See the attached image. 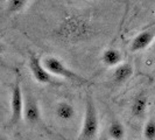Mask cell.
<instances>
[{
    "label": "cell",
    "instance_id": "1",
    "mask_svg": "<svg viewBox=\"0 0 155 140\" xmlns=\"http://www.w3.org/2000/svg\"><path fill=\"white\" fill-rule=\"evenodd\" d=\"M56 34L62 41L68 43H77L85 41L91 36L92 25L84 16L69 15L58 25Z\"/></svg>",
    "mask_w": 155,
    "mask_h": 140
},
{
    "label": "cell",
    "instance_id": "2",
    "mask_svg": "<svg viewBox=\"0 0 155 140\" xmlns=\"http://www.w3.org/2000/svg\"><path fill=\"white\" fill-rule=\"evenodd\" d=\"M99 132V117L92 96L86 93L85 110L77 140H93Z\"/></svg>",
    "mask_w": 155,
    "mask_h": 140
},
{
    "label": "cell",
    "instance_id": "3",
    "mask_svg": "<svg viewBox=\"0 0 155 140\" xmlns=\"http://www.w3.org/2000/svg\"><path fill=\"white\" fill-rule=\"evenodd\" d=\"M43 64L47 68V70L51 75H54L55 77L65 78L70 82H74V83H77V84H86L87 83L86 78L81 76L75 70L70 69L65 63H63L56 56H47V57H45Z\"/></svg>",
    "mask_w": 155,
    "mask_h": 140
},
{
    "label": "cell",
    "instance_id": "4",
    "mask_svg": "<svg viewBox=\"0 0 155 140\" xmlns=\"http://www.w3.org/2000/svg\"><path fill=\"white\" fill-rule=\"evenodd\" d=\"M28 67L31 72L33 78L40 83L46 85H61V83L55 78L54 75H51L43 64V61L40 60V57L35 53L29 52L28 53Z\"/></svg>",
    "mask_w": 155,
    "mask_h": 140
},
{
    "label": "cell",
    "instance_id": "5",
    "mask_svg": "<svg viewBox=\"0 0 155 140\" xmlns=\"http://www.w3.org/2000/svg\"><path fill=\"white\" fill-rule=\"evenodd\" d=\"M23 110H25V95L21 89L20 78L16 77L11 92V118L8 120L9 127L15 126L22 119Z\"/></svg>",
    "mask_w": 155,
    "mask_h": 140
},
{
    "label": "cell",
    "instance_id": "6",
    "mask_svg": "<svg viewBox=\"0 0 155 140\" xmlns=\"http://www.w3.org/2000/svg\"><path fill=\"white\" fill-rule=\"evenodd\" d=\"M23 119L28 124H40L42 123V115L40 109L39 102L29 91L25 93V110Z\"/></svg>",
    "mask_w": 155,
    "mask_h": 140
},
{
    "label": "cell",
    "instance_id": "7",
    "mask_svg": "<svg viewBox=\"0 0 155 140\" xmlns=\"http://www.w3.org/2000/svg\"><path fill=\"white\" fill-rule=\"evenodd\" d=\"M154 32L152 31H143L139 33L133 41L131 42V46H130V50L132 53H138L141 52L143 49H146L147 47H149L152 43H154Z\"/></svg>",
    "mask_w": 155,
    "mask_h": 140
},
{
    "label": "cell",
    "instance_id": "8",
    "mask_svg": "<svg viewBox=\"0 0 155 140\" xmlns=\"http://www.w3.org/2000/svg\"><path fill=\"white\" fill-rule=\"evenodd\" d=\"M148 108V97L145 91L139 92L132 101L131 104V115L137 119L143 118Z\"/></svg>",
    "mask_w": 155,
    "mask_h": 140
},
{
    "label": "cell",
    "instance_id": "9",
    "mask_svg": "<svg viewBox=\"0 0 155 140\" xmlns=\"http://www.w3.org/2000/svg\"><path fill=\"white\" fill-rule=\"evenodd\" d=\"M55 115L62 122H70L76 117V109L69 102L61 101L55 106Z\"/></svg>",
    "mask_w": 155,
    "mask_h": 140
},
{
    "label": "cell",
    "instance_id": "10",
    "mask_svg": "<svg viewBox=\"0 0 155 140\" xmlns=\"http://www.w3.org/2000/svg\"><path fill=\"white\" fill-rule=\"evenodd\" d=\"M101 62L106 67H118L123 63V55L116 48H106L101 54Z\"/></svg>",
    "mask_w": 155,
    "mask_h": 140
},
{
    "label": "cell",
    "instance_id": "11",
    "mask_svg": "<svg viewBox=\"0 0 155 140\" xmlns=\"http://www.w3.org/2000/svg\"><path fill=\"white\" fill-rule=\"evenodd\" d=\"M133 75V67L130 63H121L113 71V82L116 84H124Z\"/></svg>",
    "mask_w": 155,
    "mask_h": 140
},
{
    "label": "cell",
    "instance_id": "12",
    "mask_svg": "<svg viewBox=\"0 0 155 140\" xmlns=\"http://www.w3.org/2000/svg\"><path fill=\"white\" fill-rule=\"evenodd\" d=\"M107 134L112 140H124L125 135H126V130H125L124 124L120 120L114 119L109 125Z\"/></svg>",
    "mask_w": 155,
    "mask_h": 140
},
{
    "label": "cell",
    "instance_id": "13",
    "mask_svg": "<svg viewBox=\"0 0 155 140\" xmlns=\"http://www.w3.org/2000/svg\"><path fill=\"white\" fill-rule=\"evenodd\" d=\"M28 0H7L6 2V12L8 14H14L21 12L27 5Z\"/></svg>",
    "mask_w": 155,
    "mask_h": 140
},
{
    "label": "cell",
    "instance_id": "14",
    "mask_svg": "<svg viewBox=\"0 0 155 140\" xmlns=\"http://www.w3.org/2000/svg\"><path fill=\"white\" fill-rule=\"evenodd\" d=\"M142 135L146 140H155V118L150 117L143 125Z\"/></svg>",
    "mask_w": 155,
    "mask_h": 140
},
{
    "label": "cell",
    "instance_id": "15",
    "mask_svg": "<svg viewBox=\"0 0 155 140\" xmlns=\"http://www.w3.org/2000/svg\"><path fill=\"white\" fill-rule=\"evenodd\" d=\"M0 140H9L7 138V137H6V135H1V138H0Z\"/></svg>",
    "mask_w": 155,
    "mask_h": 140
},
{
    "label": "cell",
    "instance_id": "16",
    "mask_svg": "<svg viewBox=\"0 0 155 140\" xmlns=\"http://www.w3.org/2000/svg\"><path fill=\"white\" fill-rule=\"evenodd\" d=\"M153 49H154V53H155V40H154V43H153Z\"/></svg>",
    "mask_w": 155,
    "mask_h": 140
}]
</instances>
